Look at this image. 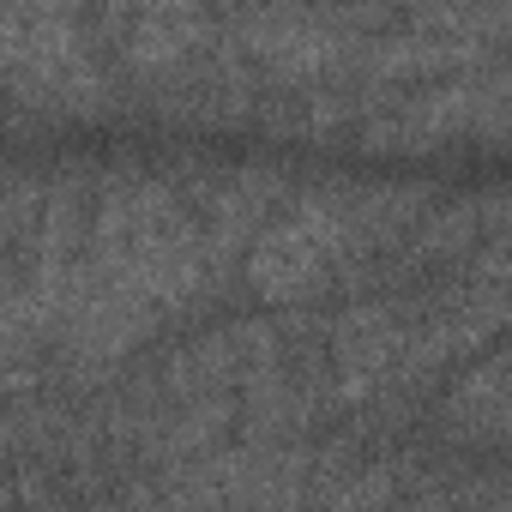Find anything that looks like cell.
<instances>
[{"mask_svg": "<svg viewBox=\"0 0 512 512\" xmlns=\"http://www.w3.org/2000/svg\"><path fill=\"white\" fill-rule=\"evenodd\" d=\"M127 290H139L157 314H187L217 296V278L205 266V241H199V217L169 181L133 175Z\"/></svg>", "mask_w": 512, "mask_h": 512, "instance_id": "cell-1", "label": "cell"}, {"mask_svg": "<svg viewBox=\"0 0 512 512\" xmlns=\"http://www.w3.org/2000/svg\"><path fill=\"white\" fill-rule=\"evenodd\" d=\"M247 290L272 308H308L344 278V241L332 193H290V217L266 223L241 253Z\"/></svg>", "mask_w": 512, "mask_h": 512, "instance_id": "cell-2", "label": "cell"}, {"mask_svg": "<svg viewBox=\"0 0 512 512\" xmlns=\"http://www.w3.org/2000/svg\"><path fill=\"white\" fill-rule=\"evenodd\" d=\"M476 133L482 145L506 139V73L482 61V73H458L422 97H392L386 109H368L362 145L374 151H428L446 139Z\"/></svg>", "mask_w": 512, "mask_h": 512, "instance_id": "cell-3", "label": "cell"}, {"mask_svg": "<svg viewBox=\"0 0 512 512\" xmlns=\"http://www.w3.org/2000/svg\"><path fill=\"white\" fill-rule=\"evenodd\" d=\"M260 73H272V85H326L338 73H356L362 55V31L344 25V13H302V7H253L235 19L229 37Z\"/></svg>", "mask_w": 512, "mask_h": 512, "instance_id": "cell-4", "label": "cell"}, {"mask_svg": "<svg viewBox=\"0 0 512 512\" xmlns=\"http://www.w3.org/2000/svg\"><path fill=\"white\" fill-rule=\"evenodd\" d=\"M121 31H127L121 61H127L133 79H163L175 67H193L217 43L205 0H127Z\"/></svg>", "mask_w": 512, "mask_h": 512, "instance_id": "cell-5", "label": "cell"}, {"mask_svg": "<svg viewBox=\"0 0 512 512\" xmlns=\"http://www.w3.org/2000/svg\"><path fill=\"white\" fill-rule=\"evenodd\" d=\"M410 320H416V302H356V308H344V314L332 320L326 344H332V362H338V374H344L338 404H362V398L380 392L386 368H392L398 350H404Z\"/></svg>", "mask_w": 512, "mask_h": 512, "instance_id": "cell-6", "label": "cell"}, {"mask_svg": "<svg viewBox=\"0 0 512 512\" xmlns=\"http://www.w3.org/2000/svg\"><path fill=\"white\" fill-rule=\"evenodd\" d=\"M446 434L464 446H506L512 434V392H506V356H488L464 368V380L446 398Z\"/></svg>", "mask_w": 512, "mask_h": 512, "instance_id": "cell-7", "label": "cell"}]
</instances>
